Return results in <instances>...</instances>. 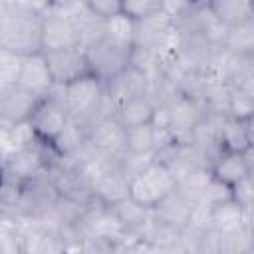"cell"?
Returning a JSON list of instances; mask_svg holds the SVG:
<instances>
[{"label":"cell","instance_id":"cell-1","mask_svg":"<svg viewBox=\"0 0 254 254\" xmlns=\"http://www.w3.org/2000/svg\"><path fill=\"white\" fill-rule=\"evenodd\" d=\"M0 48L20 56L42 52V14L16 6L0 16Z\"/></svg>","mask_w":254,"mask_h":254},{"label":"cell","instance_id":"cell-2","mask_svg":"<svg viewBox=\"0 0 254 254\" xmlns=\"http://www.w3.org/2000/svg\"><path fill=\"white\" fill-rule=\"evenodd\" d=\"M175 187L177 181L171 171L153 157L143 169H139L129 179V198L147 208H155L167 194L175 190Z\"/></svg>","mask_w":254,"mask_h":254},{"label":"cell","instance_id":"cell-3","mask_svg":"<svg viewBox=\"0 0 254 254\" xmlns=\"http://www.w3.org/2000/svg\"><path fill=\"white\" fill-rule=\"evenodd\" d=\"M64 87V103L69 117H75L87 127L97 121L99 107L103 101V81L97 79L93 73L81 75L75 81H69Z\"/></svg>","mask_w":254,"mask_h":254},{"label":"cell","instance_id":"cell-4","mask_svg":"<svg viewBox=\"0 0 254 254\" xmlns=\"http://www.w3.org/2000/svg\"><path fill=\"white\" fill-rule=\"evenodd\" d=\"M67 117L69 113L64 103V87L54 83V87L38 99L34 111L28 117V123L40 141L52 143L64 129Z\"/></svg>","mask_w":254,"mask_h":254},{"label":"cell","instance_id":"cell-5","mask_svg":"<svg viewBox=\"0 0 254 254\" xmlns=\"http://www.w3.org/2000/svg\"><path fill=\"white\" fill-rule=\"evenodd\" d=\"M83 50H85L89 71L105 83L107 79H111L113 75H117L121 69H125L131 64L133 46L119 44L103 36L91 42L89 46H85Z\"/></svg>","mask_w":254,"mask_h":254},{"label":"cell","instance_id":"cell-6","mask_svg":"<svg viewBox=\"0 0 254 254\" xmlns=\"http://www.w3.org/2000/svg\"><path fill=\"white\" fill-rule=\"evenodd\" d=\"M73 46H81V38L69 10L50 4L42 12V52Z\"/></svg>","mask_w":254,"mask_h":254},{"label":"cell","instance_id":"cell-7","mask_svg":"<svg viewBox=\"0 0 254 254\" xmlns=\"http://www.w3.org/2000/svg\"><path fill=\"white\" fill-rule=\"evenodd\" d=\"M167 129L177 141H189L204 117L202 103L183 91H177L167 103Z\"/></svg>","mask_w":254,"mask_h":254},{"label":"cell","instance_id":"cell-8","mask_svg":"<svg viewBox=\"0 0 254 254\" xmlns=\"http://www.w3.org/2000/svg\"><path fill=\"white\" fill-rule=\"evenodd\" d=\"M44 56H46V62H48V67H50V73L56 85H65L69 81L79 79L81 75L91 73L87 65L85 50L81 46L44 52Z\"/></svg>","mask_w":254,"mask_h":254},{"label":"cell","instance_id":"cell-9","mask_svg":"<svg viewBox=\"0 0 254 254\" xmlns=\"http://www.w3.org/2000/svg\"><path fill=\"white\" fill-rule=\"evenodd\" d=\"M173 30H175V22L165 12L153 14V16L143 18V20H135L133 46L153 50V52H163L171 44Z\"/></svg>","mask_w":254,"mask_h":254},{"label":"cell","instance_id":"cell-10","mask_svg":"<svg viewBox=\"0 0 254 254\" xmlns=\"http://www.w3.org/2000/svg\"><path fill=\"white\" fill-rule=\"evenodd\" d=\"M123 137H125V127H121L115 115L93 121L87 131V143L105 157H117L119 153L125 151Z\"/></svg>","mask_w":254,"mask_h":254},{"label":"cell","instance_id":"cell-11","mask_svg":"<svg viewBox=\"0 0 254 254\" xmlns=\"http://www.w3.org/2000/svg\"><path fill=\"white\" fill-rule=\"evenodd\" d=\"M147 89V77L143 71H139L135 65H127L125 69H121L117 75H113L111 79H107L103 83V93L105 97L111 101V105L117 109L121 103L143 95Z\"/></svg>","mask_w":254,"mask_h":254},{"label":"cell","instance_id":"cell-12","mask_svg":"<svg viewBox=\"0 0 254 254\" xmlns=\"http://www.w3.org/2000/svg\"><path fill=\"white\" fill-rule=\"evenodd\" d=\"M216 143L220 153H244L252 149V119L220 117L216 123Z\"/></svg>","mask_w":254,"mask_h":254},{"label":"cell","instance_id":"cell-13","mask_svg":"<svg viewBox=\"0 0 254 254\" xmlns=\"http://www.w3.org/2000/svg\"><path fill=\"white\" fill-rule=\"evenodd\" d=\"M18 85L40 95V97L46 95L54 87V77L50 73L44 52L28 54L22 58V65H20V73H18Z\"/></svg>","mask_w":254,"mask_h":254},{"label":"cell","instance_id":"cell-14","mask_svg":"<svg viewBox=\"0 0 254 254\" xmlns=\"http://www.w3.org/2000/svg\"><path fill=\"white\" fill-rule=\"evenodd\" d=\"M210 228L220 234H230L244 224H252V210H244L232 196L222 198L210 206Z\"/></svg>","mask_w":254,"mask_h":254},{"label":"cell","instance_id":"cell-15","mask_svg":"<svg viewBox=\"0 0 254 254\" xmlns=\"http://www.w3.org/2000/svg\"><path fill=\"white\" fill-rule=\"evenodd\" d=\"M91 194L95 200L103 202L105 206H111L129 196V179L117 169L115 159L113 165L91 183Z\"/></svg>","mask_w":254,"mask_h":254},{"label":"cell","instance_id":"cell-16","mask_svg":"<svg viewBox=\"0 0 254 254\" xmlns=\"http://www.w3.org/2000/svg\"><path fill=\"white\" fill-rule=\"evenodd\" d=\"M210 173L216 181L232 187L240 179L252 175V149L244 153H222L210 165Z\"/></svg>","mask_w":254,"mask_h":254},{"label":"cell","instance_id":"cell-17","mask_svg":"<svg viewBox=\"0 0 254 254\" xmlns=\"http://www.w3.org/2000/svg\"><path fill=\"white\" fill-rule=\"evenodd\" d=\"M40 95L16 85L4 97H0V121L2 123H24L34 111Z\"/></svg>","mask_w":254,"mask_h":254},{"label":"cell","instance_id":"cell-18","mask_svg":"<svg viewBox=\"0 0 254 254\" xmlns=\"http://www.w3.org/2000/svg\"><path fill=\"white\" fill-rule=\"evenodd\" d=\"M36 141L38 137L34 135L28 121L24 123H2L0 121V163L8 161L10 157L24 151Z\"/></svg>","mask_w":254,"mask_h":254},{"label":"cell","instance_id":"cell-19","mask_svg":"<svg viewBox=\"0 0 254 254\" xmlns=\"http://www.w3.org/2000/svg\"><path fill=\"white\" fill-rule=\"evenodd\" d=\"M192 206H194V202H190L177 187H175V190L171 192V194H167L155 208H151L153 210V216L155 218H159V220H163V222H169V224H173V226H177V228H185L187 226V222H189V216H190V210H192Z\"/></svg>","mask_w":254,"mask_h":254},{"label":"cell","instance_id":"cell-20","mask_svg":"<svg viewBox=\"0 0 254 254\" xmlns=\"http://www.w3.org/2000/svg\"><path fill=\"white\" fill-rule=\"evenodd\" d=\"M206 8L224 28L252 22V0H208Z\"/></svg>","mask_w":254,"mask_h":254},{"label":"cell","instance_id":"cell-21","mask_svg":"<svg viewBox=\"0 0 254 254\" xmlns=\"http://www.w3.org/2000/svg\"><path fill=\"white\" fill-rule=\"evenodd\" d=\"M87 123L75 119V117H67L64 129L58 133V137L50 143L54 147V151L58 153L60 159L69 157L73 153H77L85 143H87Z\"/></svg>","mask_w":254,"mask_h":254},{"label":"cell","instance_id":"cell-22","mask_svg":"<svg viewBox=\"0 0 254 254\" xmlns=\"http://www.w3.org/2000/svg\"><path fill=\"white\" fill-rule=\"evenodd\" d=\"M153 115H155V103L149 99L147 93L125 101L115 109V119L121 123V127H135V125L151 123Z\"/></svg>","mask_w":254,"mask_h":254},{"label":"cell","instance_id":"cell-23","mask_svg":"<svg viewBox=\"0 0 254 254\" xmlns=\"http://www.w3.org/2000/svg\"><path fill=\"white\" fill-rule=\"evenodd\" d=\"M109 210L113 212V216L119 220V224L125 228V230H135V232H141L147 222L153 218V210L135 202L133 198H123L115 204L109 206Z\"/></svg>","mask_w":254,"mask_h":254},{"label":"cell","instance_id":"cell-24","mask_svg":"<svg viewBox=\"0 0 254 254\" xmlns=\"http://www.w3.org/2000/svg\"><path fill=\"white\" fill-rule=\"evenodd\" d=\"M220 48L236 54H254V22L224 28Z\"/></svg>","mask_w":254,"mask_h":254},{"label":"cell","instance_id":"cell-25","mask_svg":"<svg viewBox=\"0 0 254 254\" xmlns=\"http://www.w3.org/2000/svg\"><path fill=\"white\" fill-rule=\"evenodd\" d=\"M123 145H125V151L131 155H155V127H153V123L125 127Z\"/></svg>","mask_w":254,"mask_h":254},{"label":"cell","instance_id":"cell-26","mask_svg":"<svg viewBox=\"0 0 254 254\" xmlns=\"http://www.w3.org/2000/svg\"><path fill=\"white\" fill-rule=\"evenodd\" d=\"M105 38L119 42V44H127L133 46V38H135V20L129 18L127 14H117L105 20Z\"/></svg>","mask_w":254,"mask_h":254},{"label":"cell","instance_id":"cell-27","mask_svg":"<svg viewBox=\"0 0 254 254\" xmlns=\"http://www.w3.org/2000/svg\"><path fill=\"white\" fill-rule=\"evenodd\" d=\"M163 12V0H123V14L133 20H143Z\"/></svg>","mask_w":254,"mask_h":254},{"label":"cell","instance_id":"cell-28","mask_svg":"<svg viewBox=\"0 0 254 254\" xmlns=\"http://www.w3.org/2000/svg\"><path fill=\"white\" fill-rule=\"evenodd\" d=\"M252 111H254V95L230 89L228 115H232L236 119H252Z\"/></svg>","mask_w":254,"mask_h":254},{"label":"cell","instance_id":"cell-29","mask_svg":"<svg viewBox=\"0 0 254 254\" xmlns=\"http://www.w3.org/2000/svg\"><path fill=\"white\" fill-rule=\"evenodd\" d=\"M22 58L24 56L0 48V77L4 81L12 83V85H18V73H20Z\"/></svg>","mask_w":254,"mask_h":254},{"label":"cell","instance_id":"cell-30","mask_svg":"<svg viewBox=\"0 0 254 254\" xmlns=\"http://www.w3.org/2000/svg\"><path fill=\"white\" fill-rule=\"evenodd\" d=\"M230 196L236 200L244 210H252V200H254V187H252V175L240 179L230 187Z\"/></svg>","mask_w":254,"mask_h":254},{"label":"cell","instance_id":"cell-31","mask_svg":"<svg viewBox=\"0 0 254 254\" xmlns=\"http://www.w3.org/2000/svg\"><path fill=\"white\" fill-rule=\"evenodd\" d=\"M83 4L103 20L123 12V0H83Z\"/></svg>","mask_w":254,"mask_h":254},{"label":"cell","instance_id":"cell-32","mask_svg":"<svg viewBox=\"0 0 254 254\" xmlns=\"http://www.w3.org/2000/svg\"><path fill=\"white\" fill-rule=\"evenodd\" d=\"M16 4L22 6V8H28V10H34V12L42 14L52 4V0H16Z\"/></svg>","mask_w":254,"mask_h":254},{"label":"cell","instance_id":"cell-33","mask_svg":"<svg viewBox=\"0 0 254 254\" xmlns=\"http://www.w3.org/2000/svg\"><path fill=\"white\" fill-rule=\"evenodd\" d=\"M12 87H16V85H12V83H8V81H4V79L0 77V97H4Z\"/></svg>","mask_w":254,"mask_h":254},{"label":"cell","instance_id":"cell-34","mask_svg":"<svg viewBox=\"0 0 254 254\" xmlns=\"http://www.w3.org/2000/svg\"><path fill=\"white\" fill-rule=\"evenodd\" d=\"M75 2H79V0H52V6H62V8H65V6H71V4H75Z\"/></svg>","mask_w":254,"mask_h":254}]
</instances>
